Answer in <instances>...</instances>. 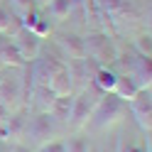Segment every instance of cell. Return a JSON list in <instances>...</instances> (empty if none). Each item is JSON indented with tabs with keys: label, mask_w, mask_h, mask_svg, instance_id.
<instances>
[{
	"label": "cell",
	"mask_w": 152,
	"mask_h": 152,
	"mask_svg": "<svg viewBox=\"0 0 152 152\" xmlns=\"http://www.w3.org/2000/svg\"><path fill=\"white\" fill-rule=\"evenodd\" d=\"M137 91H142L140 86H137V81L132 79L130 74H118V81H115V88H113V93H115L118 98H123V101H130L132 96H135Z\"/></svg>",
	"instance_id": "obj_18"
},
{
	"label": "cell",
	"mask_w": 152,
	"mask_h": 152,
	"mask_svg": "<svg viewBox=\"0 0 152 152\" xmlns=\"http://www.w3.org/2000/svg\"><path fill=\"white\" fill-rule=\"evenodd\" d=\"M37 152H64V140H49L44 145H39Z\"/></svg>",
	"instance_id": "obj_23"
},
{
	"label": "cell",
	"mask_w": 152,
	"mask_h": 152,
	"mask_svg": "<svg viewBox=\"0 0 152 152\" xmlns=\"http://www.w3.org/2000/svg\"><path fill=\"white\" fill-rule=\"evenodd\" d=\"M30 66V76H32V86H49V81H52V76L56 74L64 66V61L59 59V56H52V54H47L42 56V59H34L27 64Z\"/></svg>",
	"instance_id": "obj_6"
},
{
	"label": "cell",
	"mask_w": 152,
	"mask_h": 152,
	"mask_svg": "<svg viewBox=\"0 0 152 152\" xmlns=\"http://www.w3.org/2000/svg\"><path fill=\"white\" fill-rule=\"evenodd\" d=\"M115 81H118V71L113 66H101L93 76V86H96L101 93H110L115 88Z\"/></svg>",
	"instance_id": "obj_17"
},
{
	"label": "cell",
	"mask_w": 152,
	"mask_h": 152,
	"mask_svg": "<svg viewBox=\"0 0 152 152\" xmlns=\"http://www.w3.org/2000/svg\"><path fill=\"white\" fill-rule=\"evenodd\" d=\"M25 132H27V118L22 113H12V115L0 125V140L15 145V142H20V137Z\"/></svg>",
	"instance_id": "obj_8"
},
{
	"label": "cell",
	"mask_w": 152,
	"mask_h": 152,
	"mask_svg": "<svg viewBox=\"0 0 152 152\" xmlns=\"http://www.w3.org/2000/svg\"><path fill=\"white\" fill-rule=\"evenodd\" d=\"M59 125L61 123H56L49 113H37V115H32L30 120H27V132H30V137L34 142L44 145V142H49L52 137H56Z\"/></svg>",
	"instance_id": "obj_4"
},
{
	"label": "cell",
	"mask_w": 152,
	"mask_h": 152,
	"mask_svg": "<svg viewBox=\"0 0 152 152\" xmlns=\"http://www.w3.org/2000/svg\"><path fill=\"white\" fill-rule=\"evenodd\" d=\"M12 44H15L17 54H20L27 64L34 61L37 56H39V52H42V39L37 34H32L30 30H20V32L12 37Z\"/></svg>",
	"instance_id": "obj_7"
},
{
	"label": "cell",
	"mask_w": 152,
	"mask_h": 152,
	"mask_svg": "<svg viewBox=\"0 0 152 152\" xmlns=\"http://www.w3.org/2000/svg\"><path fill=\"white\" fill-rule=\"evenodd\" d=\"M47 88H49L54 96H69V93H74V81H71V74L66 69V64L52 76V81H49Z\"/></svg>",
	"instance_id": "obj_14"
},
{
	"label": "cell",
	"mask_w": 152,
	"mask_h": 152,
	"mask_svg": "<svg viewBox=\"0 0 152 152\" xmlns=\"http://www.w3.org/2000/svg\"><path fill=\"white\" fill-rule=\"evenodd\" d=\"M132 49H135L140 56H152V37L150 32H142L132 39Z\"/></svg>",
	"instance_id": "obj_19"
},
{
	"label": "cell",
	"mask_w": 152,
	"mask_h": 152,
	"mask_svg": "<svg viewBox=\"0 0 152 152\" xmlns=\"http://www.w3.org/2000/svg\"><path fill=\"white\" fill-rule=\"evenodd\" d=\"M0 152H7V150H5V147H3V145H0Z\"/></svg>",
	"instance_id": "obj_29"
},
{
	"label": "cell",
	"mask_w": 152,
	"mask_h": 152,
	"mask_svg": "<svg viewBox=\"0 0 152 152\" xmlns=\"http://www.w3.org/2000/svg\"><path fill=\"white\" fill-rule=\"evenodd\" d=\"M10 115H12V110H10V108H5L3 103H0V125H3V123L10 118Z\"/></svg>",
	"instance_id": "obj_24"
},
{
	"label": "cell",
	"mask_w": 152,
	"mask_h": 152,
	"mask_svg": "<svg viewBox=\"0 0 152 152\" xmlns=\"http://www.w3.org/2000/svg\"><path fill=\"white\" fill-rule=\"evenodd\" d=\"M83 59L96 61L98 66H115L118 61V47L113 42V34L93 30L83 37Z\"/></svg>",
	"instance_id": "obj_2"
},
{
	"label": "cell",
	"mask_w": 152,
	"mask_h": 152,
	"mask_svg": "<svg viewBox=\"0 0 152 152\" xmlns=\"http://www.w3.org/2000/svg\"><path fill=\"white\" fill-rule=\"evenodd\" d=\"M0 3H3V0H0Z\"/></svg>",
	"instance_id": "obj_30"
},
{
	"label": "cell",
	"mask_w": 152,
	"mask_h": 152,
	"mask_svg": "<svg viewBox=\"0 0 152 152\" xmlns=\"http://www.w3.org/2000/svg\"><path fill=\"white\" fill-rule=\"evenodd\" d=\"M130 74L132 79L137 81L140 88H152V64H150V56H132L130 59Z\"/></svg>",
	"instance_id": "obj_11"
},
{
	"label": "cell",
	"mask_w": 152,
	"mask_h": 152,
	"mask_svg": "<svg viewBox=\"0 0 152 152\" xmlns=\"http://www.w3.org/2000/svg\"><path fill=\"white\" fill-rule=\"evenodd\" d=\"M88 152H98V147H93V145H88Z\"/></svg>",
	"instance_id": "obj_28"
},
{
	"label": "cell",
	"mask_w": 152,
	"mask_h": 152,
	"mask_svg": "<svg viewBox=\"0 0 152 152\" xmlns=\"http://www.w3.org/2000/svg\"><path fill=\"white\" fill-rule=\"evenodd\" d=\"M101 96V91L93 86H86L79 91V96H74V103H71V118H69V125L74 130H81L88 125V118H91V110L96 106V101Z\"/></svg>",
	"instance_id": "obj_3"
},
{
	"label": "cell",
	"mask_w": 152,
	"mask_h": 152,
	"mask_svg": "<svg viewBox=\"0 0 152 152\" xmlns=\"http://www.w3.org/2000/svg\"><path fill=\"white\" fill-rule=\"evenodd\" d=\"M71 103H74V93H69V96H54L52 106H49V115L56 120V123H69L71 118Z\"/></svg>",
	"instance_id": "obj_15"
},
{
	"label": "cell",
	"mask_w": 152,
	"mask_h": 152,
	"mask_svg": "<svg viewBox=\"0 0 152 152\" xmlns=\"http://www.w3.org/2000/svg\"><path fill=\"white\" fill-rule=\"evenodd\" d=\"M22 30V22H20V17H17L7 5L0 3V34L7 37V39H12V37Z\"/></svg>",
	"instance_id": "obj_13"
},
{
	"label": "cell",
	"mask_w": 152,
	"mask_h": 152,
	"mask_svg": "<svg viewBox=\"0 0 152 152\" xmlns=\"http://www.w3.org/2000/svg\"><path fill=\"white\" fill-rule=\"evenodd\" d=\"M56 47L61 49L64 59H69V61H79V59L86 56V54H83V37L74 34V32L59 34V37H56Z\"/></svg>",
	"instance_id": "obj_10"
},
{
	"label": "cell",
	"mask_w": 152,
	"mask_h": 152,
	"mask_svg": "<svg viewBox=\"0 0 152 152\" xmlns=\"http://www.w3.org/2000/svg\"><path fill=\"white\" fill-rule=\"evenodd\" d=\"M22 101V79H0V103L15 113L17 103Z\"/></svg>",
	"instance_id": "obj_9"
},
{
	"label": "cell",
	"mask_w": 152,
	"mask_h": 152,
	"mask_svg": "<svg viewBox=\"0 0 152 152\" xmlns=\"http://www.w3.org/2000/svg\"><path fill=\"white\" fill-rule=\"evenodd\" d=\"M76 5H79V0H49L44 10L47 17H52V22H66Z\"/></svg>",
	"instance_id": "obj_12"
},
{
	"label": "cell",
	"mask_w": 152,
	"mask_h": 152,
	"mask_svg": "<svg viewBox=\"0 0 152 152\" xmlns=\"http://www.w3.org/2000/svg\"><path fill=\"white\" fill-rule=\"evenodd\" d=\"M10 152H32L27 145H22V142H15V145L10 147Z\"/></svg>",
	"instance_id": "obj_25"
},
{
	"label": "cell",
	"mask_w": 152,
	"mask_h": 152,
	"mask_svg": "<svg viewBox=\"0 0 152 152\" xmlns=\"http://www.w3.org/2000/svg\"><path fill=\"white\" fill-rule=\"evenodd\" d=\"M27 106H32L37 113H49V106L54 101V93L47 86H32V96H27Z\"/></svg>",
	"instance_id": "obj_16"
},
{
	"label": "cell",
	"mask_w": 152,
	"mask_h": 152,
	"mask_svg": "<svg viewBox=\"0 0 152 152\" xmlns=\"http://www.w3.org/2000/svg\"><path fill=\"white\" fill-rule=\"evenodd\" d=\"M98 152H118V137L113 140V145H110L108 150H98Z\"/></svg>",
	"instance_id": "obj_26"
},
{
	"label": "cell",
	"mask_w": 152,
	"mask_h": 152,
	"mask_svg": "<svg viewBox=\"0 0 152 152\" xmlns=\"http://www.w3.org/2000/svg\"><path fill=\"white\" fill-rule=\"evenodd\" d=\"M7 7L17 15V17H22V15H27L30 10H37V5H34V0H7Z\"/></svg>",
	"instance_id": "obj_22"
},
{
	"label": "cell",
	"mask_w": 152,
	"mask_h": 152,
	"mask_svg": "<svg viewBox=\"0 0 152 152\" xmlns=\"http://www.w3.org/2000/svg\"><path fill=\"white\" fill-rule=\"evenodd\" d=\"M125 113H128V103L123 98H118L113 91L110 93H101L96 106H93V110H91L88 125L93 130H106L110 125H115V123H120L123 118H125Z\"/></svg>",
	"instance_id": "obj_1"
},
{
	"label": "cell",
	"mask_w": 152,
	"mask_h": 152,
	"mask_svg": "<svg viewBox=\"0 0 152 152\" xmlns=\"http://www.w3.org/2000/svg\"><path fill=\"white\" fill-rule=\"evenodd\" d=\"M47 3H49V0H34V5H37V10H44V7H47Z\"/></svg>",
	"instance_id": "obj_27"
},
{
	"label": "cell",
	"mask_w": 152,
	"mask_h": 152,
	"mask_svg": "<svg viewBox=\"0 0 152 152\" xmlns=\"http://www.w3.org/2000/svg\"><path fill=\"white\" fill-rule=\"evenodd\" d=\"M128 108L132 113V118L137 120V125L145 132H150L152 130V91L150 88L137 91L135 96L128 101Z\"/></svg>",
	"instance_id": "obj_5"
},
{
	"label": "cell",
	"mask_w": 152,
	"mask_h": 152,
	"mask_svg": "<svg viewBox=\"0 0 152 152\" xmlns=\"http://www.w3.org/2000/svg\"><path fill=\"white\" fill-rule=\"evenodd\" d=\"M64 152H88L86 137H79V135L66 137V140H64Z\"/></svg>",
	"instance_id": "obj_21"
},
{
	"label": "cell",
	"mask_w": 152,
	"mask_h": 152,
	"mask_svg": "<svg viewBox=\"0 0 152 152\" xmlns=\"http://www.w3.org/2000/svg\"><path fill=\"white\" fill-rule=\"evenodd\" d=\"M30 32H32V34H37L39 39H44V37H49V34L54 32V25L49 22V17L39 15V17H37V22H34V25L30 27Z\"/></svg>",
	"instance_id": "obj_20"
}]
</instances>
